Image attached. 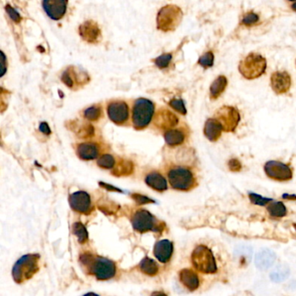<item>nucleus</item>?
<instances>
[{
	"instance_id": "nucleus-8",
	"label": "nucleus",
	"mask_w": 296,
	"mask_h": 296,
	"mask_svg": "<svg viewBox=\"0 0 296 296\" xmlns=\"http://www.w3.org/2000/svg\"><path fill=\"white\" fill-rule=\"evenodd\" d=\"M131 223L133 229L139 233L161 231L160 224L155 217L145 209H140L136 212L132 217Z\"/></svg>"
},
{
	"instance_id": "nucleus-44",
	"label": "nucleus",
	"mask_w": 296,
	"mask_h": 296,
	"mask_svg": "<svg viewBox=\"0 0 296 296\" xmlns=\"http://www.w3.org/2000/svg\"><path fill=\"white\" fill-rule=\"evenodd\" d=\"M294 228H295V229H296V224H295V225H294Z\"/></svg>"
},
{
	"instance_id": "nucleus-35",
	"label": "nucleus",
	"mask_w": 296,
	"mask_h": 296,
	"mask_svg": "<svg viewBox=\"0 0 296 296\" xmlns=\"http://www.w3.org/2000/svg\"><path fill=\"white\" fill-rule=\"evenodd\" d=\"M259 20V17L255 13H253V12H250V13H248V14L244 17V19H243V23L244 24H247V25H250V24H255L257 21Z\"/></svg>"
},
{
	"instance_id": "nucleus-39",
	"label": "nucleus",
	"mask_w": 296,
	"mask_h": 296,
	"mask_svg": "<svg viewBox=\"0 0 296 296\" xmlns=\"http://www.w3.org/2000/svg\"><path fill=\"white\" fill-rule=\"evenodd\" d=\"M39 129H40V131L43 132L45 135H50V127L45 122L40 123Z\"/></svg>"
},
{
	"instance_id": "nucleus-33",
	"label": "nucleus",
	"mask_w": 296,
	"mask_h": 296,
	"mask_svg": "<svg viewBox=\"0 0 296 296\" xmlns=\"http://www.w3.org/2000/svg\"><path fill=\"white\" fill-rule=\"evenodd\" d=\"M172 59L171 54H164L155 59V65L161 69H165L170 64V60Z\"/></svg>"
},
{
	"instance_id": "nucleus-4",
	"label": "nucleus",
	"mask_w": 296,
	"mask_h": 296,
	"mask_svg": "<svg viewBox=\"0 0 296 296\" xmlns=\"http://www.w3.org/2000/svg\"><path fill=\"white\" fill-rule=\"evenodd\" d=\"M192 263L196 270L204 274H213L217 270V262L211 250L206 246H198L195 249L192 256Z\"/></svg>"
},
{
	"instance_id": "nucleus-23",
	"label": "nucleus",
	"mask_w": 296,
	"mask_h": 296,
	"mask_svg": "<svg viewBox=\"0 0 296 296\" xmlns=\"http://www.w3.org/2000/svg\"><path fill=\"white\" fill-rule=\"evenodd\" d=\"M139 268L141 270L142 273H144V275L149 276H155V275H157L159 271L157 263L149 257H145L142 260L140 265H139Z\"/></svg>"
},
{
	"instance_id": "nucleus-5",
	"label": "nucleus",
	"mask_w": 296,
	"mask_h": 296,
	"mask_svg": "<svg viewBox=\"0 0 296 296\" xmlns=\"http://www.w3.org/2000/svg\"><path fill=\"white\" fill-rule=\"evenodd\" d=\"M182 10L178 6L169 5L163 7L157 15V28L164 32L174 31L181 23Z\"/></svg>"
},
{
	"instance_id": "nucleus-12",
	"label": "nucleus",
	"mask_w": 296,
	"mask_h": 296,
	"mask_svg": "<svg viewBox=\"0 0 296 296\" xmlns=\"http://www.w3.org/2000/svg\"><path fill=\"white\" fill-rule=\"evenodd\" d=\"M44 12L53 20H59L65 16L67 0H43Z\"/></svg>"
},
{
	"instance_id": "nucleus-22",
	"label": "nucleus",
	"mask_w": 296,
	"mask_h": 296,
	"mask_svg": "<svg viewBox=\"0 0 296 296\" xmlns=\"http://www.w3.org/2000/svg\"><path fill=\"white\" fill-rule=\"evenodd\" d=\"M276 260V255L270 250L265 249L259 252L255 257V264L260 270H266L272 266L274 261Z\"/></svg>"
},
{
	"instance_id": "nucleus-2",
	"label": "nucleus",
	"mask_w": 296,
	"mask_h": 296,
	"mask_svg": "<svg viewBox=\"0 0 296 296\" xmlns=\"http://www.w3.org/2000/svg\"><path fill=\"white\" fill-rule=\"evenodd\" d=\"M40 255L29 254L18 259L12 268V278L17 283H23L32 278L39 270Z\"/></svg>"
},
{
	"instance_id": "nucleus-30",
	"label": "nucleus",
	"mask_w": 296,
	"mask_h": 296,
	"mask_svg": "<svg viewBox=\"0 0 296 296\" xmlns=\"http://www.w3.org/2000/svg\"><path fill=\"white\" fill-rule=\"evenodd\" d=\"M101 116V109L97 106H92L90 108L86 109L85 112V117L88 120L96 121L100 118Z\"/></svg>"
},
{
	"instance_id": "nucleus-18",
	"label": "nucleus",
	"mask_w": 296,
	"mask_h": 296,
	"mask_svg": "<svg viewBox=\"0 0 296 296\" xmlns=\"http://www.w3.org/2000/svg\"><path fill=\"white\" fill-rule=\"evenodd\" d=\"M77 155L83 160H93L97 158L99 149L97 144L93 143H84L77 146Z\"/></svg>"
},
{
	"instance_id": "nucleus-25",
	"label": "nucleus",
	"mask_w": 296,
	"mask_h": 296,
	"mask_svg": "<svg viewBox=\"0 0 296 296\" xmlns=\"http://www.w3.org/2000/svg\"><path fill=\"white\" fill-rule=\"evenodd\" d=\"M227 83H228L227 78L223 76H218L217 79L214 80L210 87V95L212 98L216 99L223 93L227 86Z\"/></svg>"
},
{
	"instance_id": "nucleus-28",
	"label": "nucleus",
	"mask_w": 296,
	"mask_h": 296,
	"mask_svg": "<svg viewBox=\"0 0 296 296\" xmlns=\"http://www.w3.org/2000/svg\"><path fill=\"white\" fill-rule=\"evenodd\" d=\"M115 164H116V161H115L114 157L112 155H109V154H105V155L100 156L99 159L97 160L98 166L103 168V169H107V170H110V169L114 167Z\"/></svg>"
},
{
	"instance_id": "nucleus-27",
	"label": "nucleus",
	"mask_w": 296,
	"mask_h": 296,
	"mask_svg": "<svg viewBox=\"0 0 296 296\" xmlns=\"http://www.w3.org/2000/svg\"><path fill=\"white\" fill-rule=\"evenodd\" d=\"M267 211L272 217H283L287 214V209L282 202H273L267 207Z\"/></svg>"
},
{
	"instance_id": "nucleus-41",
	"label": "nucleus",
	"mask_w": 296,
	"mask_h": 296,
	"mask_svg": "<svg viewBox=\"0 0 296 296\" xmlns=\"http://www.w3.org/2000/svg\"><path fill=\"white\" fill-rule=\"evenodd\" d=\"M283 197H288V198H293V199H295L296 198V196H288V195H284V196H283Z\"/></svg>"
},
{
	"instance_id": "nucleus-1",
	"label": "nucleus",
	"mask_w": 296,
	"mask_h": 296,
	"mask_svg": "<svg viewBox=\"0 0 296 296\" xmlns=\"http://www.w3.org/2000/svg\"><path fill=\"white\" fill-rule=\"evenodd\" d=\"M80 261L91 275L100 281L113 278L117 272L114 262L102 256L84 254L80 257Z\"/></svg>"
},
{
	"instance_id": "nucleus-7",
	"label": "nucleus",
	"mask_w": 296,
	"mask_h": 296,
	"mask_svg": "<svg viewBox=\"0 0 296 296\" xmlns=\"http://www.w3.org/2000/svg\"><path fill=\"white\" fill-rule=\"evenodd\" d=\"M168 177L171 187L177 191H190L195 183L193 174L191 170L185 168L171 169Z\"/></svg>"
},
{
	"instance_id": "nucleus-9",
	"label": "nucleus",
	"mask_w": 296,
	"mask_h": 296,
	"mask_svg": "<svg viewBox=\"0 0 296 296\" xmlns=\"http://www.w3.org/2000/svg\"><path fill=\"white\" fill-rule=\"evenodd\" d=\"M265 172L270 178L277 181H287L293 176L290 167L277 161L267 162L264 167Z\"/></svg>"
},
{
	"instance_id": "nucleus-29",
	"label": "nucleus",
	"mask_w": 296,
	"mask_h": 296,
	"mask_svg": "<svg viewBox=\"0 0 296 296\" xmlns=\"http://www.w3.org/2000/svg\"><path fill=\"white\" fill-rule=\"evenodd\" d=\"M287 276H288V270H287V267L283 268L282 266H279L278 267H276V270H274L271 273L270 277H271L273 281L280 282V281H282L285 278H287Z\"/></svg>"
},
{
	"instance_id": "nucleus-42",
	"label": "nucleus",
	"mask_w": 296,
	"mask_h": 296,
	"mask_svg": "<svg viewBox=\"0 0 296 296\" xmlns=\"http://www.w3.org/2000/svg\"><path fill=\"white\" fill-rule=\"evenodd\" d=\"M292 8H293L294 11H296V3L293 4V6H292Z\"/></svg>"
},
{
	"instance_id": "nucleus-17",
	"label": "nucleus",
	"mask_w": 296,
	"mask_h": 296,
	"mask_svg": "<svg viewBox=\"0 0 296 296\" xmlns=\"http://www.w3.org/2000/svg\"><path fill=\"white\" fill-rule=\"evenodd\" d=\"M223 130V126L217 118L208 119L206 122L205 126H204V135L209 141H217V139L220 138Z\"/></svg>"
},
{
	"instance_id": "nucleus-32",
	"label": "nucleus",
	"mask_w": 296,
	"mask_h": 296,
	"mask_svg": "<svg viewBox=\"0 0 296 296\" xmlns=\"http://www.w3.org/2000/svg\"><path fill=\"white\" fill-rule=\"evenodd\" d=\"M249 199L254 204L261 206H264L268 202H272V199H270V198H265V197H262L261 196L254 193H249Z\"/></svg>"
},
{
	"instance_id": "nucleus-37",
	"label": "nucleus",
	"mask_w": 296,
	"mask_h": 296,
	"mask_svg": "<svg viewBox=\"0 0 296 296\" xmlns=\"http://www.w3.org/2000/svg\"><path fill=\"white\" fill-rule=\"evenodd\" d=\"M229 169L232 171H239L240 170V163L236 159H232L229 163Z\"/></svg>"
},
{
	"instance_id": "nucleus-31",
	"label": "nucleus",
	"mask_w": 296,
	"mask_h": 296,
	"mask_svg": "<svg viewBox=\"0 0 296 296\" xmlns=\"http://www.w3.org/2000/svg\"><path fill=\"white\" fill-rule=\"evenodd\" d=\"M199 64L202 67H211L214 64V54L212 52H206L200 58Z\"/></svg>"
},
{
	"instance_id": "nucleus-11",
	"label": "nucleus",
	"mask_w": 296,
	"mask_h": 296,
	"mask_svg": "<svg viewBox=\"0 0 296 296\" xmlns=\"http://www.w3.org/2000/svg\"><path fill=\"white\" fill-rule=\"evenodd\" d=\"M217 119L222 124L223 130L233 131L240 121V115L235 108L223 107L218 112Z\"/></svg>"
},
{
	"instance_id": "nucleus-3",
	"label": "nucleus",
	"mask_w": 296,
	"mask_h": 296,
	"mask_svg": "<svg viewBox=\"0 0 296 296\" xmlns=\"http://www.w3.org/2000/svg\"><path fill=\"white\" fill-rule=\"evenodd\" d=\"M154 104L146 98L137 100L132 112V123L137 129H144L150 124L154 115Z\"/></svg>"
},
{
	"instance_id": "nucleus-15",
	"label": "nucleus",
	"mask_w": 296,
	"mask_h": 296,
	"mask_svg": "<svg viewBox=\"0 0 296 296\" xmlns=\"http://www.w3.org/2000/svg\"><path fill=\"white\" fill-rule=\"evenodd\" d=\"M271 85L273 90L277 94L286 93L290 88V76L284 71H277L271 76Z\"/></svg>"
},
{
	"instance_id": "nucleus-13",
	"label": "nucleus",
	"mask_w": 296,
	"mask_h": 296,
	"mask_svg": "<svg viewBox=\"0 0 296 296\" xmlns=\"http://www.w3.org/2000/svg\"><path fill=\"white\" fill-rule=\"evenodd\" d=\"M108 115L110 119L117 124L125 123L129 118V108L127 103L123 102H114L108 106Z\"/></svg>"
},
{
	"instance_id": "nucleus-21",
	"label": "nucleus",
	"mask_w": 296,
	"mask_h": 296,
	"mask_svg": "<svg viewBox=\"0 0 296 296\" xmlns=\"http://www.w3.org/2000/svg\"><path fill=\"white\" fill-rule=\"evenodd\" d=\"M178 123V119L176 116L169 112V111H163V112H159L157 117H156V120L155 123L159 128H163V129H168V128H171V127L175 126Z\"/></svg>"
},
{
	"instance_id": "nucleus-20",
	"label": "nucleus",
	"mask_w": 296,
	"mask_h": 296,
	"mask_svg": "<svg viewBox=\"0 0 296 296\" xmlns=\"http://www.w3.org/2000/svg\"><path fill=\"white\" fill-rule=\"evenodd\" d=\"M145 182L150 188L156 191H165L168 189L167 181L161 174L153 172L145 177Z\"/></svg>"
},
{
	"instance_id": "nucleus-24",
	"label": "nucleus",
	"mask_w": 296,
	"mask_h": 296,
	"mask_svg": "<svg viewBox=\"0 0 296 296\" xmlns=\"http://www.w3.org/2000/svg\"><path fill=\"white\" fill-rule=\"evenodd\" d=\"M165 141L170 146H176L184 141V134L179 129H170L165 135Z\"/></svg>"
},
{
	"instance_id": "nucleus-19",
	"label": "nucleus",
	"mask_w": 296,
	"mask_h": 296,
	"mask_svg": "<svg viewBox=\"0 0 296 296\" xmlns=\"http://www.w3.org/2000/svg\"><path fill=\"white\" fill-rule=\"evenodd\" d=\"M180 281L190 290H196L199 287V278L193 270L185 268L180 272Z\"/></svg>"
},
{
	"instance_id": "nucleus-36",
	"label": "nucleus",
	"mask_w": 296,
	"mask_h": 296,
	"mask_svg": "<svg viewBox=\"0 0 296 296\" xmlns=\"http://www.w3.org/2000/svg\"><path fill=\"white\" fill-rule=\"evenodd\" d=\"M6 12L10 16V18H12V20L15 21L16 23H19L21 21V17L19 13H18L16 10L13 9L12 6H6Z\"/></svg>"
},
{
	"instance_id": "nucleus-38",
	"label": "nucleus",
	"mask_w": 296,
	"mask_h": 296,
	"mask_svg": "<svg viewBox=\"0 0 296 296\" xmlns=\"http://www.w3.org/2000/svg\"><path fill=\"white\" fill-rule=\"evenodd\" d=\"M133 197H134V199L137 201V202H139V203H150V202H154V201L152 200L149 199L148 197H144V196H141V195H138V194H136V195H133Z\"/></svg>"
},
{
	"instance_id": "nucleus-10",
	"label": "nucleus",
	"mask_w": 296,
	"mask_h": 296,
	"mask_svg": "<svg viewBox=\"0 0 296 296\" xmlns=\"http://www.w3.org/2000/svg\"><path fill=\"white\" fill-rule=\"evenodd\" d=\"M69 202L74 211L88 214L92 210L91 197L85 191H76L69 197Z\"/></svg>"
},
{
	"instance_id": "nucleus-43",
	"label": "nucleus",
	"mask_w": 296,
	"mask_h": 296,
	"mask_svg": "<svg viewBox=\"0 0 296 296\" xmlns=\"http://www.w3.org/2000/svg\"><path fill=\"white\" fill-rule=\"evenodd\" d=\"M289 1H296V0H289Z\"/></svg>"
},
{
	"instance_id": "nucleus-34",
	"label": "nucleus",
	"mask_w": 296,
	"mask_h": 296,
	"mask_svg": "<svg viewBox=\"0 0 296 296\" xmlns=\"http://www.w3.org/2000/svg\"><path fill=\"white\" fill-rule=\"evenodd\" d=\"M170 105L176 110V112H178L181 114L185 115L187 113L186 108H185L184 103L183 101L181 99H173L170 102Z\"/></svg>"
},
{
	"instance_id": "nucleus-26",
	"label": "nucleus",
	"mask_w": 296,
	"mask_h": 296,
	"mask_svg": "<svg viewBox=\"0 0 296 296\" xmlns=\"http://www.w3.org/2000/svg\"><path fill=\"white\" fill-rule=\"evenodd\" d=\"M72 232H73L74 235L77 237V240L80 244H84L88 240V231L83 223H74L73 226H72Z\"/></svg>"
},
{
	"instance_id": "nucleus-16",
	"label": "nucleus",
	"mask_w": 296,
	"mask_h": 296,
	"mask_svg": "<svg viewBox=\"0 0 296 296\" xmlns=\"http://www.w3.org/2000/svg\"><path fill=\"white\" fill-rule=\"evenodd\" d=\"M173 254V244L169 240L157 241L154 247V255L162 263L170 261Z\"/></svg>"
},
{
	"instance_id": "nucleus-40",
	"label": "nucleus",
	"mask_w": 296,
	"mask_h": 296,
	"mask_svg": "<svg viewBox=\"0 0 296 296\" xmlns=\"http://www.w3.org/2000/svg\"><path fill=\"white\" fill-rule=\"evenodd\" d=\"M2 57H3V69H2V73H1V76H3L6 73V56H5V54L2 52Z\"/></svg>"
},
{
	"instance_id": "nucleus-14",
	"label": "nucleus",
	"mask_w": 296,
	"mask_h": 296,
	"mask_svg": "<svg viewBox=\"0 0 296 296\" xmlns=\"http://www.w3.org/2000/svg\"><path fill=\"white\" fill-rule=\"evenodd\" d=\"M79 34L85 41L95 44L101 39V31L98 24L94 21H86L79 27Z\"/></svg>"
},
{
	"instance_id": "nucleus-6",
	"label": "nucleus",
	"mask_w": 296,
	"mask_h": 296,
	"mask_svg": "<svg viewBox=\"0 0 296 296\" xmlns=\"http://www.w3.org/2000/svg\"><path fill=\"white\" fill-rule=\"evenodd\" d=\"M267 67L266 59L255 53H250L249 56L240 62L239 70L243 76L248 79L257 78L264 73Z\"/></svg>"
}]
</instances>
